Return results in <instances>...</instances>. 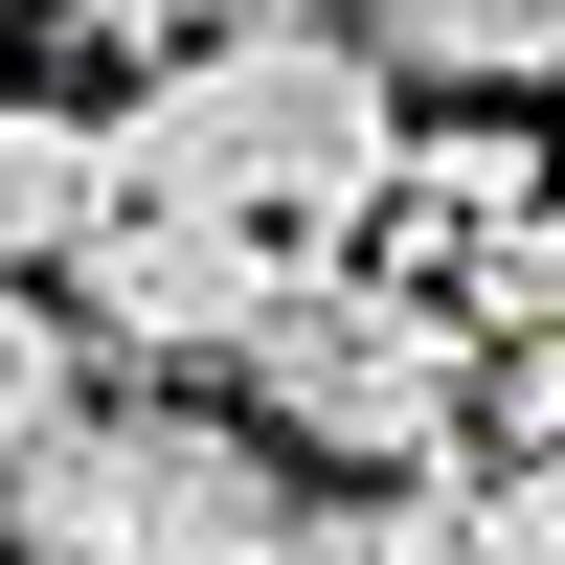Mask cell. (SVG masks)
<instances>
[{
    "label": "cell",
    "instance_id": "9c48e42d",
    "mask_svg": "<svg viewBox=\"0 0 565 565\" xmlns=\"http://www.w3.org/2000/svg\"><path fill=\"white\" fill-rule=\"evenodd\" d=\"M430 565H565V452H476L452 476V543Z\"/></svg>",
    "mask_w": 565,
    "mask_h": 565
},
{
    "label": "cell",
    "instance_id": "5b68a950",
    "mask_svg": "<svg viewBox=\"0 0 565 565\" xmlns=\"http://www.w3.org/2000/svg\"><path fill=\"white\" fill-rule=\"evenodd\" d=\"M521 204H565V181H543V136H521V90H430V136H407L385 226H407V249L452 271V249H498Z\"/></svg>",
    "mask_w": 565,
    "mask_h": 565
},
{
    "label": "cell",
    "instance_id": "277c9868",
    "mask_svg": "<svg viewBox=\"0 0 565 565\" xmlns=\"http://www.w3.org/2000/svg\"><path fill=\"white\" fill-rule=\"evenodd\" d=\"M317 271V226H249V204H181V181H114V204L68 226V317L114 362H249V317Z\"/></svg>",
    "mask_w": 565,
    "mask_h": 565
},
{
    "label": "cell",
    "instance_id": "6da1fadb",
    "mask_svg": "<svg viewBox=\"0 0 565 565\" xmlns=\"http://www.w3.org/2000/svg\"><path fill=\"white\" fill-rule=\"evenodd\" d=\"M114 181H181V204H249V226H385L407 68L340 0H226V23H181L159 90L114 114Z\"/></svg>",
    "mask_w": 565,
    "mask_h": 565
},
{
    "label": "cell",
    "instance_id": "ba28073f",
    "mask_svg": "<svg viewBox=\"0 0 565 565\" xmlns=\"http://www.w3.org/2000/svg\"><path fill=\"white\" fill-rule=\"evenodd\" d=\"M68 340H90V317H45L23 271H0V498H23V452H45V430L90 407V362H68Z\"/></svg>",
    "mask_w": 565,
    "mask_h": 565
},
{
    "label": "cell",
    "instance_id": "8fae6325",
    "mask_svg": "<svg viewBox=\"0 0 565 565\" xmlns=\"http://www.w3.org/2000/svg\"><path fill=\"white\" fill-rule=\"evenodd\" d=\"M45 23H90V45H181V23H226V0H45Z\"/></svg>",
    "mask_w": 565,
    "mask_h": 565
},
{
    "label": "cell",
    "instance_id": "30bf717a",
    "mask_svg": "<svg viewBox=\"0 0 565 565\" xmlns=\"http://www.w3.org/2000/svg\"><path fill=\"white\" fill-rule=\"evenodd\" d=\"M476 452H565V340H476Z\"/></svg>",
    "mask_w": 565,
    "mask_h": 565
},
{
    "label": "cell",
    "instance_id": "7a4b0ae2",
    "mask_svg": "<svg viewBox=\"0 0 565 565\" xmlns=\"http://www.w3.org/2000/svg\"><path fill=\"white\" fill-rule=\"evenodd\" d=\"M249 407H271V452H317V476H476V295L317 249L295 295L249 317Z\"/></svg>",
    "mask_w": 565,
    "mask_h": 565
},
{
    "label": "cell",
    "instance_id": "8992f818",
    "mask_svg": "<svg viewBox=\"0 0 565 565\" xmlns=\"http://www.w3.org/2000/svg\"><path fill=\"white\" fill-rule=\"evenodd\" d=\"M114 204V114L68 90H0V271H68V226Z\"/></svg>",
    "mask_w": 565,
    "mask_h": 565
},
{
    "label": "cell",
    "instance_id": "3957f363",
    "mask_svg": "<svg viewBox=\"0 0 565 565\" xmlns=\"http://www.w3.org/2000/svg\"><path fill=\"white\" fill-rule=\"evenodd\" d=\"M271 521H295L271 407L226 430V407H181L159 362H136L114 407H68V430L23 452V498H0V543H23V565H271Z\"/></svg>",
    "mask_w": 565,
    "mask_h": 565
},
{
    "label": "cell",
    "instance_id": "52a82bcc",
    "mask_svg": "<svg viewBox=\"0 0 565 565\" xmlns=\"http://www.w3.org/2000/svg\"><path fill=\"white\" fill-rule=\"evenodd\" d=\"M362 23L430 90H565V0H362Z\"/></svg>",
    "mask_w": 565,
    "mask_h": 565
}]
</instances>
